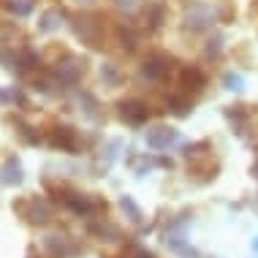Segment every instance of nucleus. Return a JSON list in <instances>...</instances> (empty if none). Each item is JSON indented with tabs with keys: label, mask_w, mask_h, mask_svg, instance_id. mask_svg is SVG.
I'll return each mask as SVG.
<instances>
[{
	"label": "nucleus",
	"mask_w": 258,
	"mask_h": 258,
	"mask_svg": "<svg viewBox=\"0 0 258 258\" xmlns=\"http://www.w3.org/2000/svg\"><path fill=\"white\" fill-rule=\"evenodd\" d=\"M117 111H120V120H125L128 125H144L150 120V109L147 103L131 98V101H120V106H117Z\"/></svg>",
	"instance_id": "4"
},
{
	"label": "nucleus",
	"mask_w": 258,
	"mask_h": 258,
	"mask_svg": "<svg viewBox=\"0 0 258 258\" xmlns=\"http://www.w3.org/2000/svg\"><path fill=\"white\" fill-rule=\"evenodd\" d=\"M6 6H9V9H11L14 14H19V17L30 14V3H19V0H17V3H6Z\"/></svg>",
	"instance_id": "16"
},
{
	"label": "nucleus",
	"mask_w": 258,
	"mask_h": 258,
	"mask_svg": "<svg viewBox=\"0 0 258 258\" xmlns=\"http://www.w3.org/2000/svg\"><path fill=\"white\" fill-rule=\"evenodd\" d=\"M14 212H17L25 223H30V226H44V223H49V218H52V204L44 196L27 193V196L14 199Z\"/></svg>",
	"instance_id": "2"
},
{
	"label": "nucleus",
	"mask_w": 258,
	"mask_h": 258,
	"mask_svg": "<svg viewBox=\"0 0 258 258\" xmlns=\"http://www.w3.org/2000/svg\"><path fill=\"white\" fill-rule=\"evenodd\" d=\"M223 85H226V90H234V93H242V90H245V79H242L239 74H226V79H223Z\"/></svg>",
	"instance_id": "12"
},
{
	"label": "nucleus",
	"mask_w": 258,
	"mask_h": 258,
	"mask_svg": "<svg viewBox=\"0 0 258 258\" xmlns=\"http://www.w3.org/2000/svg\"><path fill=\"white\" fill-rule=\"evenodd\" d=\"M220 19H223V22H231V19H234V9H231L228 0H223V3H220Z\"/></svg>",
	"instance_id": "15"
},
{
	"label": "nucleus",
	"mask_w": 258,
	"mask_h": 258,
	"mask_svg": "<svg viewBox=\"0 0 258 258\" xmlns=\"http://www.w3.org/2000/svg\"><path fill=\"white\" fill-rule=\"evenodd\" d=\"M179 139V134L174 128H152V131H147V147L150 150H155V152H163V150H169L174 142Z\"/></svg>",
	"instance_id": "7"
},
{
	"label": "nucleus",
	"mask_w": 258,
	"mask_h": 258,
	"mask_svg": "<svg viewBox=\"0 0 258 258\" xmlns=\"http://www.w3.org/2000/svg\"><path fill=\"white\" fill-rule=\"evenodd\" d=\"M27 258H46V255H41V253H36V247H30L27 250Z\"/></svg>",
	"instance_id": "18"
},
{
	"label": "nucleus",
	"mask_w": 258,
	"mask_h": 258,
	"mask_svg": "<svg viewBox=\"0 0 258 258\" xmlns=\"http://www.w3.org/2000/svg\"><path fill=\"white\" fill-rule=\"evenodd\" d=\"M169 106H171V111H174L177 117H185V114H190V111H193V101L185 98V95H171V98H169Z\"/></svg>",
	"instance_id": "10"
},
{
	"label": "nucleus",
	"mask_w": 258,
	"mask_h": 258,
	"mask_svg": "<svg viewBox=\"0 0 258 258\" xmlns=\"http://www.w3.org/2000/svg\"><path fill=\"white\" fill-rule=\"evenodd\" d=\"M25 179V171H22V163H19L17 155H9L0 166V185L6 187H17L19 182Z\"/></svg>",
	"instance_id": "6"
},
{
	"label": "nucleus",
	"mask_w": 258,
	"mask_h": 258,
	"mask_svg": "<svg viewBox=\"0 0 258 258\" xmlns=\"http://www.w3.org/2000/svg\"><path fill=\"white\" fill-rule=\"evenodd\" d=\"M125 258H158L152 250H144V247H131L128 253H125Z\"/></svg>",
	"instance_id": "13"
},
{
	"label": "nucleus",
	"mask_w": 258,
	"mask_h": 258,
	"mask_svg": "<svg viewBox=\"0 0 258 258\" xmlns=\"http://www.w3.org/2000/svg\"><path fill=\"white\" fill-rule=\"evenodd\" d=\"M185 160H187V174L196 177L199 182H209V179L218 177L220 163L215 158V150L209 142H196L185 150Z\"/></svg>",
	"instance_id": "1"
},
{
	"label": "nucleus",
	"mask_w": 258,
	"mask_h": 258,
	"mask_svg": "<svg viewBox=\"0 0 258 258\" xmlns=\"http://www.w3.org/2000/svg\"><path fill=\"white\" fill-rule=\"evenodd\" d=\"M253 250H255V253H258V236H255V239H253Z\"/></svg>",
	"instance_id": "19"
},
{
	"label": "nucleus",
	"mask_w": 258,
	"mask_h": 258,
	"mask_svg": "<svg viewBox=\"0 0 258 258\" xmlns=\"http://www.w3.org/2000/svg\"><path fill=\"white\" fill-rule=\"evenodd\" d=\"M19 95L17 93H9V90H0V103H9V101H17Z\"/></svg>",
	"instance_id": "17"
},
{
	"label": "nucleus",
	"mask_w": 258,
	"mask_h": 258,
	"mask_svg": "<svg viewBox=\"0 0 258 258\" xmlns=\"http://www.w3.org/2000/svg\"><path fill=\"white\" fill-rule=\"evenodd\" d=\"M46 142H49L52 150L71 152V155H76V152L82 150V139L71 125H57L54 131H49V139H46Z\"/></svg>",
	"instance_id": "3"
},
{
	"label": "nucleus",
	"mask_w": 258,
	"mask_h": 258,
	"mask_svg": "<svg viewBox=\"0 0 258 258\" xmlns=\"http://www.w3.org/2000/svg\"><path fill=\"white\" fill-rule=\"evenodd\" d=\"M179 79H182V87L187 93H201V90L207 87V74L201 71L199 66H185Z\"/></svg>",
	"instance_id": "9"
},
{
	"label": "nucleus",
	"mask_w": 258,
	"mask_h": 258,
	"mask_svg": "<svg viewBox=\"0 0 258 258\" xmlns=\"http://www.w3.org/2000/svg\"><path fill=\"white\" fill-rule=\"evenodd\" d=\"M54 17H57L54 11H46L44 17H41V30H46V33H49V30H54V27H57V22H52Z\"/></svg>",
	"instance_id": "14"
},
{
	"label": "nucleus",
	"mask_w": 258,
	"mask_h": 258,
	"mask_svg": "<svg viewBox=\"0 0 258 258\" xmlns=\"http://www.w3.org/2000/svg\"><path fill=\"white\" fill-rule=\"evenodd\" d=\"M120 207H122V212H128V220L131 223H142L144 220L142 209L136 207V201L131 199V196H120Z\"/></svg>",
	"instance_id": "11"
},
{
	"label": "nucleus",
	"mask_w": 258,
	"mask_h": 258,
	"mask_svg": "<svg viewBox=\"0 0 258 258\" xmlns=\"http://www.w3.org/2000/svg\"><path fill=\"white\" fill-rule=\"evenodd\" d=\"M169 71H171V57H166V54H150L142 66V76L144 79H152V82L166 79Z\"/></svg>",
	"instance_id": "5"
},
{
	"label": "nucleus",
	"mask_w": 258,
	"mask_h": 258,
	"mask_svg": "<svg viewBox=\"0 0 258 258\" xmlns=\"http://www.w3.org/2000/svg\"><path fill=\"white\" fill-rule=\"evenodd\" d=\"M44 247H46V253H49V258H71V255L79 253V247H76L68 236H46Z\"/></svg>",
	"instance_id": "8"
}]
</instances>
